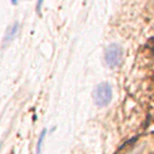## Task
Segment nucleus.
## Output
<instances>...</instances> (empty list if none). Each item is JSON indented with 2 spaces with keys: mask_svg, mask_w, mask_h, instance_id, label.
<instances>
[{
  "mask_svg": "<svg viewBox=\"0 0 154 154\" xmlns=\"http://www.w3.org/2000/svg\"><path fill=\"white\" fill-rule=\"evenodd\" d=\"M105 61L112 69L118 67L123 61V48L118 43L108 45L105 49Z\"/></svg>",
  "mask_w": 154,
  "mask_h": 154,
  "instance_id": "nucleus-2",
  "label": "nucleus"
},
{
  "mask_svg": "<svg viewBox=\"0 0 154 154\" xmlns=\"http://www.w3.org/2000/svg\"><path fill=\"white\" fill-rule=\"evenodd\" d=\"M45 136H46V130H43V131L40 134V137H38V141H37V147H36V154H41V147H42Z\"/></svg>",
  "mask_w": 154,
  "mask_h": 154,
  "instance_id": "nucleus-3",
  "label": "nucleus"
},
{
  "mask_svg": "<svg viewBox=\"0 0 154 154\" xmlns=\"http://www.w3.org/2000/svg\"><path fill=\"white\" fill-rule=\"evenodd\" d=\"M93 99L96 106H107L112 100V87L108 83H100L93 93Z\"/></svg>",
  "mask_w": 154,
  "mask_h": 154,
  "instance_id": "nucleus-1",
  "label": "nucleus"
}]
</instances>
